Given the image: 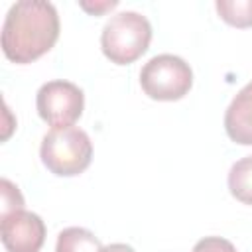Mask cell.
<instances>
[{
	"label": "cell",
	"instance_id": "1",
	"mask_svg": "<svg viewBox=\"0 0 252 252\" xmlns=\"http://www.w3.org/2000/svg\"><path fill=\"white\" fill-rule=\"evenodd\" d=\"M59 37V16L51 2L20 0L2 24V51L14 63H32L47 53Z\"/></svg>",
	"mask_w": 252,
	"mask_h": 252
},
{
	"label": "cell",
	"instance_id": "2",
	"mask_svg": "<svg viewBox=\"0 0 252 252\" xmlns=\"http://www.w3.org/2000/svg\"><path fill=\"white\" fill-rule=\"evenodd\" d=\"M152 41V26L146 16L134 10L110 16L100 33L102 53L116 65H128L142 57Z\"/></svg>",
	"mask_w": 252,
	"mask_h": 252
},
{
	"label": "cell",
	"instance_id": "3",
	"mask_svg": "<svg viewBox=\"0 0 252 252\" xmlns=\"http://www.w3.org/2000/svg\"><path fill=\"white\" fill-rule=\"evenodd\" d=\"M39 156L51 173L59 177H73L89 167L93 144L89 134L77 126L51 128L41 140Z\"/></svg>",
	"mask_w": 252,
	"mask_h": 252
},
{
	"label": "cell",
	"instance_id": "4",
	"mask_svg": "<svg viewBox=\"0 0 252 252\" xmlns=\"http://www.w3.org/2000/svg\"><path fill=\"white\" fill-rule=\"evenodd\" d=\"M142 91L154 100H179L193 85L189 63L171 53L152 57L140 71Z\"/></svg>",
	"mask_w": 252,
	"mask_h": 252
},
{
	"label": "cell",
	"instance_id": "5",
	"mask_svg": "<svg viewBox=\"0 0 252 252\" xmlns=\"http://www.w3.org/2000/svg\"><path fill=\"white\" fill-rule=\"evenodd\" d=\"M35 106L51 128H67L73 126L85 108L83 91L69 81H47L39 87L35 96Z\"/></svg>",
	"mask_w": 252,
	"mask_h": 252
},
{
	"label": "cell",
	"instance_id": "6",
	"mask_svg": "<svg viewBox=\"0 0 252 252\" xmlns=\"http://www.w3.org/2000/svg\"><path fill=\"white\" fill-rule=\"evenodd\" d=\"M2 244L8 252H39L45 242V222L32 211L2 217Z\"/></svg>",
	"mask_w": 252,
	"mask_h": 252
},
{
	"label": "cell",
	"instance_id": "7",
	"mask_svg": "<svg viewBox=\"0 0 252 252\" xmlns=\"http://www.w3.org/2000/svg\"><path fill=\"white\" fill-rule=\"evenodd\" d=\"M224 130L240 146H252V81L230 100L224 112Z\"/></svg>",
	"mask_w": 252,
	"mask_h": 252
},
{
	"label": "cell",
	"instance_id": "8",
	"mask_svg": "<svg viewBox=\"0 0 252 252\" xmlns=\"http://www.w3.org/2000/svg\"><path fill=\"white\" fill-rule=\"evenodd\" d=\"M100 240L87 228L69 226L59 232L55 242V252H102Z\"/></svg>",
	"mask_w": 252,
	"mask_h": 252
},
{
	"label": "cell",
	"instance_id": "9",
	"mask_svg": "<svg viewBox=\"0 0 252 252\" xmlns=\"http://www.w3.org/2000/svg\"><path fill=\"white\" fill-rule=\"evenodd\" d=\"M228 189L236 201L252 205V156L232 163L228 171Z\"/></svg>",
	"mask_w": 252,
	"mask_h": 252
},
{
	"label": "cell",
	"instance_id": "10",
	"mask_svg": "<svg viewBox=\"0 0 252 252\" xmlns=\"http://www.w3.org/2000/svg\"><path fill=\"white\" fill-rule=\"evenodd\" d=\"M215 8L219 16L236 28L252 26V0H217Z\"/></svg>",
	"mask_w": 252,
	"mask_h": 252
},
{
	"label": "cell",
	"instance_id": "11",
	"mask_svg": "<svg viewBox=\"0 0 252 252\" xmlns=\"http://www.w3.org/2000/svg\"><path fill=\"white\" fill-rule=\"evenodd\" d=\"M0 195H2V217L24 209V197L12 181H8V179L0 181Z\"/></svg>",
	"mask_w": 252,
	"mask_h": 252
},
{
	"label": "cell",
	"instance_id": "12",
	"mask_svg": "<svg viewBox=\"0 0 252 252\" xmlns=\"http://www.w3.org/2000/svg\"><path fill=\"white\" fill-rule=\"evenodd\" d=\"M193 252H236L234 244L220 236H205L195 246Z\"/></svg>",
	"mask_w": 252,
	"mask_h": 252
},
{
	"label": "cell",
	"instance_id": "13",
	"mask_svg": "<svg viewBox=\"0 0 252 252\" xmlns=\"http://www.w3.org/2000/svg\"><path fill=\"white\" fill-rule=\"evenodd\" d=\"M118 6V2L116 0H106V2H94V4H89V2H81V8L83 10H87V12H91V14H102L104 10H112V8H116Z\"/></svg>",
	"mask_w": 252,
	"mask_h": 252
},
{
	"label": "cell",
	"instance_id": "14",
	"mask_svg": "<svg viewBox=\"0 0 252 252\" xmlns=\"http://www.w3.org/2000/svg\"><path fill=\"white\" fill-rule=\"evenodd\" d=\"M102 252H136L130 244H122V242H114V244H108L102 248Z\"/></svg>",
	"mask_w": 252,
	"mask_h": 252
}]
</instances>
